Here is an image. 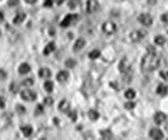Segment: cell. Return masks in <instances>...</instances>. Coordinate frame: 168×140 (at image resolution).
Masks as SVG:
<instances>
[{
	"label": "cell",
	"instance_id": "cell-19",
	"mask_svg": "<svg viewBox=\"0 0 168 140\" xmlns=\"http://www.w3.org/2000/svg\"><path fill=\"white\" fill-rule=\"evenodd\" d=\"M54 50H55V44H54V43H48L47 47L44 48V51H43V52H44V55H50Z\"/></svg>",
	"mask_w": 168,
	"mask_h": 140
},
{
	"label": "cell",
	"instance_id": "cell-21",
	"mask_svg": "<svg viewBox=\"0 0 168 140\" xmlns=\"http://www.w3.org/2000/svg\"><path fill=\"white\" fill-rule=\"evenodd\" d=\"M99 57H101V51H99V50H92V51L88 54L90 59H98Z\"/></svg>",
	"mask_w": 168,
	"mask_h": 140
},
{
	"label": "cell",
	"instance_id": "cell-17",
	"mask_svg": "<svg viewBox=\"0 0 168 140\" xmlns=\"http://www.w3.org/2000/svg\"><path fill=\"white\" fill-rule=\"evenodd\" d=\"M29 72H31V66H29L28 63L19 65V68H18V73H19V74H28Z\"/></svg>",
	"mask_w": 168,
	"mask_h": 140
},
{
	"label": "cell",
	"instance_id": "cell-18",
	"mask_svg": "<svg viewBox=\"0 0 168 140\" xmlns=\"http://www.w3.org/2000/svg\"><path fill=\"white\" fill-rule=\"evenodd\" d=\"M157 93L160 96H164V95H167L168 93V87L167 85H164V84H160L157 87Z\"/></svg>",
	"mask_w": 168,
	"mask_h": 140
},
{
	"label": "cell",
	"instance_id": "cell-32",
	"mask_svg": "<svg viewBox=\"0 0 168 140\" xmlns=\"http://www.w3.org/2000/svg\"><path fill=\"white\" fill-rule=\"evenodd\" d=\"M19 3V0H8V6L10 7H14V6H17Z\"/></svg>",
	"mask_w": 168,
	"mask_h": 140
},
{
	"label": "cell",
	"instance_id": "cell-36",
	"mask_svg": "<svg viewBox=\"0 0 168 140\" xmlns=\"http://www.w3.org/2000/svg\"><path fill=\"white\" fill-rule=\"evenodd\" d=\"M43 113V104H40V106H37V109H36V114H42Z\"/></svg>",
	"mask_w": 168,
	"mask_h": 140
},
{
	"label": "cell",
	"instance_id": "cell-40",
	"mask_svg": "<svg viewBox=\"0 0 168 140\" xmlns=\"http://www.w3.org/2000/svg\"><path fill=\"white\" fill-rule=\"evenodd\" d=\"M6 76L7 74H6L4 70H0V80H6Z\"/></svg>",
	"mask_w": 168,
	"mask_h": 140
},
{
	"label": "cell",
	"instance_id": "cell-28",
	"mask_svg": "<svg viewBox=\"0 0 168 140\" xmlns=\"http://www.w3.org/2000/svg\"><path fill=\"white\" fill-rule=\"evenodd\" d=\"M17 111H18L19 114H25V113H26L25 107H24V106H21V104H18V106H17Z\"/></svg>",
	"mask_w": 168,
	"mask_h": 140
},
{
	"label": "cell",
	"instance_id": "cell-31",
	"mask_svg": "<svg viewBox=\"0 0 168 140\" xmlns=\"http://www.w3.org/2000/svg\"><path fill=\"white\" fill-rule=\"evenodd\" d=\"M134 107H135V103H134V102H127L126 103V109H134Z\"/></svg>",
	"mask_w": 168,
	"mask_h": 140
},
{
	"label": "cell",
	"instance_id": "cell-11",
	"mask_svg": "<svg viewBox=\"0 0 168 140\" xmlns=\"http://www.w3.org/2000/svg\"><path fill=\"white\" fill-rule=\"evenodd\" d=\"M58 109L61 110L62 113H69V111H70V103H69L68 100H65V99H63V100H61V102H59Z\"/></svg>",
	"mask_w": 168,
	"mask_h": 140
},
{
	"label": "cell",
	"instance_id": "cell-25",
	"mask_svg": "<svg viewBox=\"0 0 168 140\" xmlns=\"http://www.w3.org/2000/svg\"><path fill=\"white\" fill-rule=\"evenodd\" d=\"M80 3H81V0H69L68 6H69V8H76V7L80 6Z\"/></svg>",
	"mask_w": 168,
	"mask_h": 140
},
{
	"label": "cell",
	"instance_id": "cell-41",
	"mask_svg": "<svg viewBox=\"0 0 168 140\" xmlns=\"http://www.w3.org/2000/svg\"><path fill=\"white\" fill-rule=\"evenodd\" d=\"M25 1H26L28 4H35V3H36L37 0H25Z\"/></svg>",
	"mask_w": 168,
	"mask_h": 140
},
{
	"label": "cell",
	"instance_id": "cell-10",
	"mask_svg": "<svg viewBox=\"0 0 168 140\" xmlns=\"http://www.w3.org/2000/svg\"><path fill=\"white\" fill-rule=\"evenodd\" d=\"M153 119H154V122L157 125H163V124H165V121H167V115L164 114V113H161V111H158V113L154 114Z\"/></svg>",
	"mask_w": 168,
	"mask_h": 140
},
{
	"label": "cell",
	"instance_id": "cell-9",
	"mask_svg": "<svg viewBox=\"0 0 168 140\" xmlns=\"http://www.w3.org/2000/svg\"><path fill=\"white\" fill-rule=\"evenodd\" d=\"M149 136H150L153 140H161L164 137V133L158 129V128H153V129H150V132H149Z\"/></svg>",
	"mask_w": 168,
	"mask_h": 140
},
{
	"label": "cell",
	"instance_id": "cell-3",
	"mask_svg": "<svg viewBox=\"0 0 168 140\" xmlns=\"http://www.w3.org/2000/svg\"><path fill=\"white\" fill-rule=\"evenodd\" d=\"M21 98L25 100V102H33V100H36L37 95L35 91H32L29 88H25L21 91Z\"/></svg>",
	"mask_w": 168,
	"mask_h": 140
},
{
	"label": "cell",
	"instance_id": "cell-26",
	"mask_svg": "<svg viewBox=\"0 0 168 140\" xmlns=\"http://www.w3.org/2000/svg\"><path fill=\"white\" fill-rule=\"evenodd\" d=\"M22 87H32L33 85V78H25L21 83Z\"/></svg>",
	"mask_w": 168,
	"mask_h": 140
},
{
	"label": "cell",
	"instance_id": "cell-34",
	"mask_svg": "<svg viewBox=\"0 0 168 140\" xmlns=\"http://www.w3.org/2000/svg\"><path fill=\"white\" fill-rule=\"evenodd\" d=\"M147 54H156V50H154V47H152V46L147 47Z\"/></svg>",
	"mask_w": 168,
	"mask_h": 140
},
{
	"label": "cell",
	"instance_id": "cell-12",
	"mask_svg": "<svg viewBox=\"0 0 168 140\" xmlns=\"http://www.w3.org/2000/svg\"><path fill=\"white\" fill-rule=\"evenodd\" d=\"M84 47H85V40H84V39H77V40L74 41L73 51H80V50H83Z\"/></svg>",
	"mask_w": 168,
	"mask_h": 140
},
{
	"label": "cell",
	"instance_id": "cell-42",
	"mask_svg": "<svg viewBox=\"0 0 168 140\" xmlns=\"http://www.w3.org/2000/svg\"><path fill=\"white\" fill-rule=\"evenodd\" d=\"M65 1V0H55V3H57V6H61Z\"/></svg>",
	"mask_w": 168,
	"mask_h": 140
},
{
	"label": "cell",
	"instance_id": "cell-39",
	"mask_svg": "<svg viewBox=\"0 0 168 140\" xmlns=\"http://www.w3.org/2000/svg\"><path fill=\"white\" fill-rule=\"evenodd\" d=\"M161 21H163V22H168V12H165V14H163V15H161Z\"/></svg>",
	"mask_w": 168,
	"mask_h": 140
},
{
	"label": "cell",
	"instance_id": "cell-24",
	"mask_svg": "<svg viewBox=\"0 0 168 140\" xmlns=\"http://www.w3.org/2000/svg\"><path fill=\"white\" fill-rule=\"evenodd\" d=\"M44 89H46V91H47L48 93H50V92H53V91H54V84L51 83L50 80H47V81L44 83Z\"/></svg>",
	"mask_w": 168,
	"mask_h": 140
},
{
	"label": "cell",
	"instance_id": "cell-27",
	"mask_svg": "<svg viewBox=\"0 0 168 140\" xmlns=\"http://www.w3.org/2000/svg\"><path fill=\"white\" fill-rule=\"evenodd\" d=\"M65 65H66V68H73V66H76V61H73V59H66V62H65Z\"/></svg>",
	"mask_w": 168,
	"mask_h": 140
},
{
	"label": "cell",
	"instance_id": "cell-7",
	"mask_svg": "<svg viewBox=\"0 0 168 140\" xmlns=\"http://www.w3.org/2000/svg\"><path fill=\"white\" fill-rule=\"evenodd\" d=\"M138 21L141 22L143 26H150L153 23V18L150 14H147V12H142L138 15Z\"/></svg>",
	"mask_w": 168,
	"mask_h": 140
},
{
	"label": "cell",
	"instance_id": "cell-44",
	"mask_svg": "<svg viewBox=\"0 0 168 140\" xmlns=\"http://www.w3.org/2000/svg\"><path fill=\"white\" fill-rule=\"evenodd\" d=\"M0 36H1V32H0Z\"/></svg>",
	"mask_w": 168,
	"mask_h": 140
},
{
	"label": "cell",
	"instance_id": "cell-22",
	"mask_svg": "<svg viewBox=\"0 0 168 140\" xmlns=\"http://www.w3.org/2000/svg\"><path fill=\"white\" fill-rule=\"evenodd\" d=\"M88 117H90V119L95 121V119L99 118V113H98L96 110H90V111H88Z\"/></svg>",
	"mask_w": 168,
	"mask_h": 140
},
{
	"label": "cell",
	"instance_id": "cell-13",
	"mask_svg": "<svg viewBox=\"0 0 168 140\" xmlns=\"http://www.w3.org/2000/svg\"><path fill=\"white\" fill-rule=\"evenodd\" d=\"M21 132L24 133V136L29 137V136H32V133H33V128H32L31 125H22V126H21Z\"/></svg>",
	"mask_w": 168,
	"mask_h": 140
},
{
	"label": "cell",
	"instance_id": "cell-1",
	"mask_svg": "<svg viewBox=\"0 0 168 140\" xmlns=\"http://www.w3.org/2000/svg\"><path fill=\"white\" fill-rule=\"evenodd\" d=\"M160 66V57L157 54H146L145 57L142 58L141 68L145 73L153 72Z\"/></svg>",
	"mask_w": 168,
	"mask_h": 140
},
{
	"label": "cell",
	"instance_id": "cell-5",
	"mask_svg": "<svg viewBox=\"0 0 168 140\" xmlns=\"http://www.w3.org/2000/svg\"><path fill=\"white\" fill-rule=\"evenodd\" d=\"M145 36H146V32L145 30H132L130 33V40L132 43H138V41H141V40H143Z\"/></svg>",
	"mask_w": 168,
	"mask_h": 140
},
{
	"label": "cell",
	"instance_id": "cell-33",
	"mask_svg": "<svg viewBox=\"0 0 168 140\" xmlns=\"http://www.w3.org/2000/svg\"><path fill=\"white\" fill-rule=\"evenodd\" d=\"M44 104H46V106H51V104H53V99H51V98H46V99H44Z\"/></svg>",
	"mask_w": 168,
	"mask_h": 140
},
{
	"label": "cell",
	"instance_id": "cell-15",
	"mask_svg": "<svg viewBox=\"0 0 168 140\" xmlns=\"http://www.w3.org/2000/svg\"><path fill=\"white\" fill-rule=\"evenodd\" d=\"M25 18H26V14H25V12H18L15 15V18H14V23H15V25H19V23H22V22L25 21Z\"/></svg>",
	"mask_w": 168,
	"mask_h": 140
},
{
	"label": "cell",
	"instance_id": "cell-35",
	"mask_svg": "<svg viewBox=\"0 0 168 140\" xmlns=\"http://www.w3.org/2000/svg\"><path fill=\"white\" fill-rule=\"evenodd\" d=\"M53 4H54V0H46V1H44V6H46V7H51Z\"/></svg>",
	"mask_w": 168,
	"mask_h": 140
},
{
	"label": "cell",
	"instance_id": "cell-37",
	"mask_svg": "<svg viewBox=\"0 0 168 140\" xmlns=\"http://www.w3.org/2000/svg\"><path fill=\"white\" fill-rule=\"evenodd\" d=\"M4 106H6L4 98H1V96H0V109H4Z\"/></svg>",
	"mask_w": 168,
	"mask_h": 140
},
{
	"label": "cell",
	"instance_id": "cell-20",
	"mask_svg": "<svg viewBox=\"0 0 168 140\" xmlns=\"http://www.w3.org/2000/svg\"><path fill=\"white\" fill-rule=\"evenodd\" d=\"M124 95H126V98L128 99V100H132V99L135 98V95H137V93H135V91H134L132 88H130V89H127Z\"/></svg>",
	"mask_w": 168,
	"mask_h": 140
},
{
	"label": "cell",
	"instance_id": "cell-16",
	"mask_svg": "<svg viewBox=\"0 0 168 140\" xmlns=\"http://www.w3.org/2000/svg\"><path fill=\"white\" fill-rule=\"evenodd\" d=\"M39 76L42 78H50V76H51V70L48 68H42L40 70H39Z\"/></svg>",
	"mask_w": 168,
	"mask_h": 140
},
{
	"label": "cell",
	"instance_id": "cell-38",
	"mask_svg": "<svg viewBox=\"0 0 168 140\" xmlns=\"http://www.w3.org/2000/svg\"><path fill=\"white\" fill-rule=\"evenodd\" d=\"M160 76H161L164 80H167V81H168V72H161V73H160Z\"/></svg>",
	"mask_w": 168,
	"mask_h": 140
},
{
	"label": "cell",
	"instance_id": "cell-2",
	"mask_svg": "<svg viewBox=\"0 0 168 140\" xmlns=\"http://www.w3.org/2000/svg\"><path fill=\"white\" fill-rule=\"evenodd\" d=\"M102 32L105 34H108V36H112V34H115L117 32V25L112 21H106L102 23Z\"/></svg>",
	"mask_w": 168,
	"mask_h": 140
},
{
	"label": "cell",
	"instance_id": "cell-14",
	"mask_svg": "<svg viewBox=\"0 0 168 140\" xmlns=\"http://www.w3.org/2000/svg\"><path fill=\"white\" fill-rule=\"evenodd\" d=\"M69 78V73L66 72V70H62V72H59L57 74V80L59 81V83H63V81H66Z\"/></svg>",
	"mask_w": 168,
	"mask_h": 140
},
{
	"label": "cell",
	"instance_id": "cell-8",
	"mask_svg": "<svg viewBox=\"0 0 168 140\" xmlns=\"http://www.w3.org/2000/svg\"><path fill=\"white\" fill-rule=\"evenodd\" d=\"M77 19H79V15H76V14H69V15H66L62 21H61V26H62V28H68V26H70L73 22L77 21Z\"/></svg>",
	"mask_w": 168,
	"mask_h": 140
},
{
	"label": "cell",
	"instance_id": "cell-6",
	"mask_svg": "<svg viewBox=\"0 0 168 140\" xmlns=\"http://www.w3.org/2000/svg\"><path fill=\"white\" fill-rule=\"evenodd\" d=\"M119 70H120L123 74H128V73L131 72V63L130 61L127 59V58H123L119 63Z\"/></svg>",
	"mask_w": 168,
	"mask_h": 140
},
{
	"label": "cell",
	"instance_id": "cell-4",
	"mask_svg": "<svg viewBox=\"0 0 168 140\" xmlns=\"http://www.w3.org/2000/svg\"><path fill=\"white\" fill-rule=\"evenodd\" d=\"M98 10H99L98 0H87V4H85V12L87 14H94Z\"/></svg>",
	"mask_w": 168,
	"mask_h": 140
},
{
	"label": "cell",
	"instance_id": "cell-29",
	"mask_svg": "<svg viewBox=\"0 0 168 140\" xmlns=\"http://www.w3.org/2000/svg\"><path fill=\"white\" fill-rule=\"evenodd\" d=\"M102 133H103V137H102V140H113V139H112L110 132H102Z\"/></svg>",
	"mask_w": 168,
	"mask_h": 140
},
{
	"label": "cell",
	"instance_id": "cell-43",
	"mask_svg": "<svg viewBox=\"0 0 168 140\" xmlns=\"http://www.w3.org/2000/svg\"><path fill=\"white\" fill-rule=\"evenodd\" d=\"M3 19H4V15H3V12H1V11H0V22L3 21Z\"/></svg>",
	"mask_w": 168,
	"mask_h": 140
},
{
	"label": "cell",
	"instance_id": "cell-23",
	"mask_svg": "<svg viewBox=\"0 0 168 140\" xmlns=\"http://www.w3.org/2000/svg\"><path fill=\"white\" fill-rule=\"evenodd\" d=\"M154 44H157V46H164V44H165V37L164 36H156L154 37Z\"/></svg>",
	"mask_w": 168,
	"mask_h": 140
},
{
	"label": "cell",
	"instance_id": "cell-30",
	"mask_svg": "<svg viewBox=\"0 0 168 140\" xmlns=\"http://www.w3.org/2000/svg\"><path fill=\"white\" fill-rule=\"evenodd\" d=\"M68 114H69V117H70V119H72V121H76V118H77V114H76V111H69Z\"/></svg>",
	"mask_w": 168,
	"mask_h": 140
}]
</instances>
